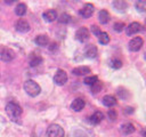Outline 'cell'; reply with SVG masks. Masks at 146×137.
I'll return each mask as SVG.
<instances>
[{
	"instance_id": "obj_11",
	"label": "cell",
	"mask_w": 146,
	"mask_h": 137,
	"mask_svg": "<svg viewBox=\"0 0 146 137\" xmlns=\"http://www.w3.org/2000/svg\"><path fill=\"white\" fill-rule=\"evenodd\" d=\"M84 105H86V102L82 98H75L71 104V108L75 112H80V111L83 110Z\"/></svg>"
},
{
	"instance_id": "obj_14",
	"label": "cell",
	"mask_w": 146,
	"mask_h": 137,
	"mask_svg": "<svg viewBox=\"0 0 146 137\" xmlns=\"http://www.w3.org/2000/svg\"><path fill=\"white\" fill-rule=\"evenodd\" d=\"M104 119V114L100 112V111H96L90 118H89V121L92 123V124H98L102 122V120Z\"/></svg>"
},
{
	"instance_id": "obj_24",
	"label": "cell",
	"mask_w": 146,
	"mask_h": 137,
	"mask_svg": "<svg viewBox=\"0 0 146 137\" xmlns=\"http://www.w3.org/2000/svg\"><path fill=\"white\" fill-rule=\"evenodd\" d=\"M135 7L138 11L140 13H145L146 11V0H139L135 3Z\"/></svg>"
},
{
	"instance_id": "obj_25",
	"label": "cell",
	"mask_w": 146,
	"mask_h": 137,
	"mask_svg": "<svg viewBox=\"0 0 146 137\" xmlns=\"http://www.w3.org/2000/svg\"><path fill=\"white\" fill-rule=\"evenodd\" d=\"M97 81H98V76L97 75H89V76H86L84 80H83V82L86 84H88V86H92Z\"/></svg>"
},
{
	"instance_id": "obj_3",
	"label": "cell",
	"mask_w": 146,
	"mask_h": 137,
	"mask_svg": "<svg viewBox=\"0 0 146 137\" xmlns=\"http://www.w3.org/2000/svg\"><path fill=\"white\" fill-rule=\"evenodd\" d=\"M48 137H64V130L59 124H50L47 129Z\"/></svg>"
},
{
	"instance_id": "obj_32",
	"label": "cell",
	"mask_w": 146,
	"mask_h": 137,
	"mask_svg": "<svg viewBox=\"0 0 146 137\" xmlns=\"http://www.w3.org/2000/svg\"><path fill=\"white\" fill-rule=\"evenodd\" d=\"M141 135H143L144 137H146V129H144V130L141 131Z\"/></svg>"
},
{
	"instance_id": "obj_1",
	"label": "cell",
	"mask_w": 146,
	"mask_h": 137,
	"mask_svg": "<svg viewBox=\"0 0 146 137\" xmlns=\"http://www.w3.org/2000/svg\"><path fill=\"white\" fill-rule=\"evenodd\" d=\"M24 90H25L26 94L30 95L31 97H35V96H38V95L40 94L41 88H40V86H39L35 81H33V80H27V81L24 82Z\"/></svg>"
},
{
	"instance_id": "obj_31",
	"label": "cell",
	"mask_w": 146,
	"mask_h": 137,
	"mask_svg": "<svg viewBox=\"0 0 146 137\" xmlns=\"http://www.w3.org/2000/svg\"><path fill=\"white\" fill-rule=\"evenodd\" d=\"M91 32H92L95 35H97V37H98V35H99V33H100L102 31L99 30V27H98L97 25H92V26H91Z\"/></svg>"
},
{
	"instance_id": "obj_10",
	"label": "cell",
	"mask_w": 146,
	"mask_h": 137,
	"mask_svg": "<svg viewBox=\"0 0 146 137\" xmlns=\"http://www.w3.org/2000/svg\"><path fill=\"white\" fill-rule=\"evenodd\" d=\"M14 57H15V54H14V51L11 49L5 48V49H2L0 51V58L3 62H10L11 59H14Z\"/></svg>"
},
{
	"instance_id": "obj_33",
	"label": "cell",
	"mask_w": 146,
	"mask_h": 137,
	"mask_svg": "<svg viewBox=\"0 0 146 137\" xmlns=\"http://www.w3.org/2000/svg\"><path fill=\"white\" fill-rule=\"evenodd\" d=\"M144 55H145V59H146V51H145V54H144Z\"/></svg>"
},
{
	"instance_id": "obj_16",
	"label": "cell",
	"mask_w": 146,
	"mask_h": 137,
	"mask_svg": "<svg viewBox=\"0 0 146 137\" xmlns=\"http://www.w3.org/2000/svg\"><path fill=\"white\" fill-rule=\"evenodd\" d=\"M135 130H136L135 129V126L132 123H130V122H125V123H123L121 126V131L124 135H130V134L135 132Z\"/></svg>"
},
{
	"instance_id": "obj_30",
	"label": "cell",
	"mask_w": 146,
	"mask_h": 137,
	"mask_svg": "<svg viewBox=\"0 0 146 137\" xmlns=\"http://www.w3.org/2000/svg\"><path fill=\"white\" fill-rule=\"evenodd\" d=\"M108 118H110L112 121H114V120L116 119V111H115V110H110V111H108Z\"/></svg>"
},
{
	"instance_id": "obj_29",
	"label": "cell",
	"mask_w": 146,
	"mask_h": 137,
	"mask_svg": "<svg viewBox=\"0 0 146 137\" xmlns=\"http://www.w3.org/2000/svg\"><path fill=\"white\" fill-rule=\"evenodd\" d=\"M124 27H125V25H124L122 22H116V23H114V25H113V29H114V31H116V32H122V31L124 30Z\"/></svg>"
},
{
	"instance_id": "obj_9",
	"label": "cell",
	"mask_w": 146,
	"mask_h": 137,
	"mask_svg": "<svg viewBox=\"0 0 146 137\" xmlns=\"http://www.w3.org/2000/svg\"><path fill=\"white\" fill-rule=\"evenodd\" d=\"M15 27H16V30L18 32H22V33H25V32H29L30 31V24L25 19H23V18H21V19H18L16 22Z\"/></svg>"
},
{
	"instance_id": "obj_5",
	"label": "cell",
	"mask_w": 146,
	"mask_h": 137,
	"mask_svg": "<svg viewBox=\"0 0 146 137\" xmlns=\"http://www.w3.org/2000/svg\"><path fill=\"white\" fill-rule=\"evenodd\" d=\"M89 37H90V33H89V30L87 27H80L75 33V39L80 42L87 41L89 39Z\"/></svg>"
},
{
	"instance_id": "obj_22",
	"label": "cell",
	"mask_w": 146,
	"mask_h": 137,
	"mask_svg": "<svg viewBox=\"0 0 146 137\" xmlns=\"http://www.w3.org/2000/svg\"><path fill=\"white\" fill-rule=\"evenodd\" d=\"M42 63V57L39 55H32L30 58V65L31 66H38Z\"/></svg>"
},
{
	"instance_id": "obj_26",
	"label": "cell",
	"mask_w": 146,
	"mask_h": 137,
	"mask_svg": "<svg viewBox=\"0 0 146 137\" xmlns=\"http://www.w3.org/2000/svg\"><path fill=\"white\" fill-rule=\"evenodd\" d=\"M58 22H59V23H62V24H66V23L71 22V16H70L68 14L64 13V14H62V15L59 16V18H58Z\"/></svg>"
},
{
	"instance_id": "obj_18",
	"label": "cell",
	"mask_w": 146,
	"mask_h": 137,
	"mask_svg": "<svg viewBox=\"0 0 146 137\" xmlns=\"http://www.w3.org/2000/svg\"><path fill=\"white\" fill-rule=\"evenodd\" d=\"M110 14H108V11L107 10H100L99 11V14H98V19H99V22L102 23V24H106V23H108L110 22Z\"/></svg>"
},
{
	"instance_id": "obj_13",
	"label": "cell",
	"mask_w": 146,
	"mask_h": 137,
	"mask_svg": "<svg viewBox=\"0 0 146 137\" xmlns=\"http://www.w3.org/2000/svg\"><path fill=\"white\" fill-rule=\"evenodd\" d=\"M102 102L106 107H112V106H114L116 104V98L114 96H112V95H106V96L103 97Z\"/></svg>"
},
{
	"instance_id": "obj_17",
	"label": "cell",
	"mask_w": 146,
	"mask_h": 137,
	"mask_svg": "<svg viewBox=\"0 0 146 137\" xmlns=\"http://www.w3.org/2000/svg\"><path fill=\"white\" fill-rule=\"evenodd\" d=\"M84 54L89 58H95L97 56V48H96V46H94V45L87 46L86 47V50H84Z\"/></svg>"
},
{
	"instance_id": "obj_21",
	"label": "cell",
	"mask_w": 146,
	"mask_h": 137,
	"mask_svg": "<svg viewBox=\"0 0 146 137\" xmlns=\"http://www.w3.org/2000/svg\"><path fill=\"white\" fill-rule=\"evenodd\" d=\"M15 13L17 16H24L26 14V5L25 3H18L15 8Z\"/></svg>"
},
{
	"instance_id": "obj_27",
	"label": "cell",
	"mask_w": 146,
	"mask_h": 137,
	"mask_svg": "<svg viewBox=\"0 0 146 137\" xmlns=\"http://www.w3.org/2000/svg\"><path fill=\"white\" fill-rule=\"evenodd\" d=\"M110 65H111L113 68L117 70V68H120V67L122 66V62H121L120 59H117V58H112L111 62H110Z\"/></svg>"
},
{
	"instance_id": "obj_8",
	"label": "cell",
	"mask_w": 146,
	"mask_h": 137,
	"mask_svg": "<svg viewBox=\"0 0 146 137\" xmlns=\"http://www.w3.org/2000/svg\"><path fill=\"white\" fill-rule=\"evenodd\" d=\"M140 30H141L140 23H138V22H132V23H130V24L128 25L125 32H127V35H133V34L138 33Z\"/></svg>"
},
{
	"instance_id": "obj_12",
	"label": "cell",
	"mask_w": 146,
	"mask_h": 137,
	"mask_svg": "<svg viewBox=\"0 0 146 137\" xmlns=\"http://www.w3.org/2000/svg\"><path fill=\"white\" fill-rule=\"evenodd\" d=\"M42 16H43V19H44L46 22H54V21L57 18V13H56V10H54V9H49V10L44 11Z\"/></svg>"
},
{
	"instance_id": "obj_28",
	"label": "cell",
	"mask_w": 146,
	"mask_h": 137,
	"mask_svg": "<svg viewBox=\"0 0 146 137\" xmlns=\"http://www.w3.org/2000/svg\"><path fill=\"white\" fill-rule=\"evenodd\" d=\"M102 87H103L102 82H100V81H97L96 83H94V84L91 86V92H92V94H97V92H99V91L102 90Z\"/></svg>"
},
{
	"instance_id": "obj_15",
	"label": "cell",
	"mask_w": 146,
	"mask_h": 137,
	"mask_svg": "<svg viewBox=\"0 0 146 137\" xmlns=\"http://www.w3.org/2000/svg\"><path fill=\"white\" fill-rule=\"evenodd\" d=\"M90 72H91V70L88 66H78V67L73 68V71H72V73L75 75H87Z\"/></svg>"
},
{
	"instance_id": "obj_7",
	"label": "cell",
	"mask_w": 146,
	"mask_h": 137,
	"mask_svg": "<svg viewBox=\"0 0 146 137\" xmlns=\"http://www.w3.org/2000/svg\"><path fill=\"white\" fill-rule=\"evenodd\" d=\"M79 14L81 17L83 18H89L92 14H94V5L91 3H86L80 10H79Z\"/></svg>"
},
{
	"instance_id": "obj_19",
	"label": "cell",
	"mask_w": 146,
	"mask_h": 137,
	"mask_svg": "<svg viewBox=\"0 0 146 137\" xmlns=\"http://www.w3.org/2000/svg\"><path fill=\"white\" fill-rule=\"evenodd\" d=\"M113 7L119 11H124L127 9V7H128V3L125 1H123V0H115L113 2Z\"/></svg>"
},
{
	"instance_id": "obj_2",
	"label": "cell",
	"mask_w": 146,
	"mask_h": 137,
	"mask_svg": "<svg viewBox=\"0 0 146 137\" xmlns=\"http://www.w3.org/2000/svg\"><path fill=\"white\" fill-rule=\"evenodd\" d=\"M6 112H7V114H8L10 118L17 119V118H19L21 114H22V107H21L18 104H16V103L10 102V103H8V104L6 105Z\"/></svg>"
},
{
	"instance_id": "obj_4",
	"label": "cell",
	"mask_w": 146,
	"mask_h": 137,
	"mask_svg": "<svg viewBox=\"0 0 146 137\" xmlns=\"http://www.w3.org/2000/svg\"><path fill=\"white\" fill-rule=\"evenodd\" d=\"M66 81H67V74H66V72L64 70H60V68L57 70L56 73H55V75H54V82H55V84H57V86H64L66 83Z\"/></svg>"
},
{
	"instance_id": "obj_20",
	"label": "cell",
	"mask_w": 146,
	"mask_h": 137,
	"mask_svg": "<svg viewBox=\"0 0 146 137\" xmlns=\"http://www.w3.org/2000/svg\"><path fill=\"white\" fill-rule=\"evenodd\" d=\"M34 41H35V43H36L38 46L44 47V46L48 45V42H49V38H48L47 35H44V34H41V35H38V37L35 38Z\"/></svg>"
},
{
	"instance_id": "obj_6",
	"label": "cell",
	"mask_w": 146,
	"mask_h": 137,
	"mask_svg": "<svg viewBox=\"0 0 146 137\" xmlns=\"http://www.w3.org/2000/svg\"><path fill=\"white\" fill-rule=\"evenodd\" d=\"M143 45H144L143 39L140 37H136V38L130 40L128 47H129V50H131V51H138L143 47Z\"/></svg>"
},
{
	"instance_id": "obj_23",
	"label": "cell",
	"mask_w": 146,
	"mask_h": 137,
	"mask_svg": "<svg viewBox=\"0 0 146 137\" xmlns=\"http://www.w3.org/2000/svg\"><path fill=\"white\" fill-rule=\"evenodd\" d=\"M98 41L102 43V45H107L110 42V37L106 32H100L99 35H98Z\"/></svg>"
}]
</instances>
